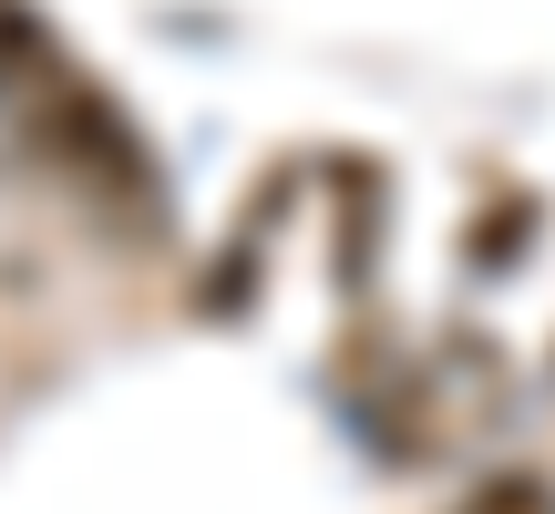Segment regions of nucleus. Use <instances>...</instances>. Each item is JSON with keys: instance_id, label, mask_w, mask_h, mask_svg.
I'll list each match as a JSON object with an SVG mask.
<instances>
[{"instance_id": "obj_3", "label": "nucleus", "mask_w": 555, "mask_h": 514, "mask_svg": "<svg viewBox=\"0 0 555 514\" xmlns=\"http://www.w3.org/2000/svg\"><path fill=\"white\" fill-rule=\"evenodd\" d=\"M463 514H555V494H545L535 474H504V484H483V494L463 504Z\"/></svg>"}, {"instance_id": "obj_1", "label": "nucleus", "mask_w": 555, "mask_h": 514, "mask_svg": "<svg viewBox=\"0 0 555 514\" xmlns=\"http://www.w3.org/2000/svg\"><path fill=\"white\" fill-rule=\"evenodd\" d=\"M21 114H31V134H41V155L62 165V176L82 185V196L93 206H114V217H155L165 206V185H155V155H144V134H134V114H124L114 93H103L93 73H62V82H41L31 103H21Z\"/></svg>"}, {"instance_id": "obj_2", "label": "nucleus", "mask_w": 555, "mask_h": 514, "mask_svg": "<svg viewBox=\"0 0 555 514\" xmlns=\"http://www.w3.org/2000/svg\"><path fill=\"white\" fill-rule=\"evenodd\" d=\"M62 73H73L62 31L31 11V0H0V93H11V103H31L41 82H62Z\"/></svg>"}]
</instances>
